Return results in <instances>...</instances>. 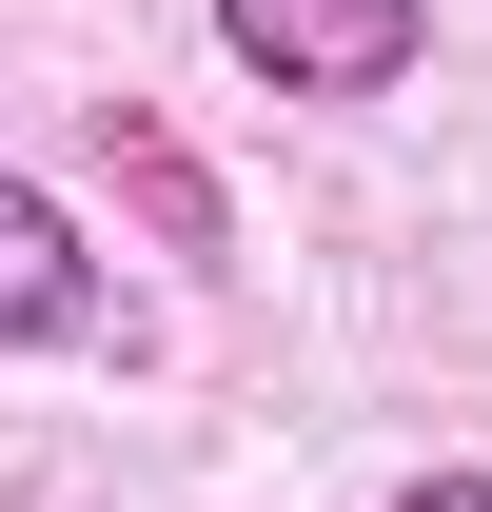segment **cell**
<instances>
[{"mask_svg": "<svg viewBox=\"0 0 492 512\" xmlns=\"http://www.w3.org/2000/svg\"><path fill=\"white\" fill-rule=\"evenodd\" d=\"M217 40H237L276 99H394L433 60V0H217Z\"/></svg>", "mask_w": 492, "mask_h": 512, "instance_id": "1", "label": "cell"}, {"mask_svg": "<svg viewBox=\"0 0 492 512\" xmlns=\"http://www.w3.org/2000/svg\"><path fill=\"white\" fill-rule=\"evenodd\" d=\"M0 335H40V355H60V335H99V237H79L20 158H0Z\"/></svg>", "mask_w": 492, "mask_h": 512, "instance_id": "2", "label": "cell"}, {"mask_svg": "<svg viewBox=\"0 0 492 512\" xmlns=\"http://www.w3.org/2000/svg\"><path fill=\"white\" fill-rule=\"evenodd\" d=\"M394 512H492V473H414V493H394Z\"/></svg>", "mask_w": 492, "mask_h": 512, "instance_id": "3", "label": "cell"}]
</instances>
